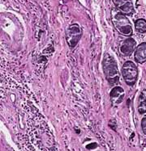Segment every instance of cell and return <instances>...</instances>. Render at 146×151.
<instances>
[{"label": "cell", "mask_w": 146, "mask_h": 151, "mask_svg": "<svg viewBox=\"0 0 146 151\" xmlns=\"http://www.w3.org/2000/svg\"><path fill=\"white\" fill-rule=\"evenodd\" d=\"M103 70L106 76V80L110 85H115L119 81V72L118 65L115 58L109 54H106L102 62Z\"/></svg>", "instance_id": "cell-1"}, {"label": "cell", "mask_w": 146, "mask_h": 151, "mask_svg": "<svg viewBox=\"0 0 146 151\" xmlns=\"http://www.w3.org/2000/svg\"><path fill=\"white\" fill-rule=\"evenodd\" d=\"M112 23L116 30L126 37H131L133 30L128 18L121 12H116L112 17Z\"/></svg>", "instance_id": "cell-2"}, {"label": "cell", "mask_w": 146, "mask_h": 151, "mask_svg": "<svg viewBox=\"0 0 146 151\" xmlns=\"http://www.w3.org/2000/svg\"><path fill=\"white\" fill-rule=\"evenodd\" d=\"M122 75L128 86H133L138 77V70L136 64L131 61L125 62L122 66Z\"/></svg>", "instance_id": "cell-3"}, {"label": "cell", "mask_w": 146, "mask_h": 151, "mask_svg": "<svg viewBox=\"0 0 146 151\" xmlns=\"http://www.w3.org/2000/svg\"><path fill=\"white\" fill-rule=\"evenodd\" d=\"M82 37V30L80 25L73 24L70 25L66 32V40L67 43L71 48H74Z\"/></svg>", "instance_id": "cell-4"}, {"label": "cell", "mask_w": 146, "mask_h": 151, "mask_svg": "<svg viewBox=\"0 0 146 151\" xmlns=\"http://www.w3.org/2000/svg\"><path fill=\"white\" fill-rule=\"evenodd\" d=\"M115 6L126 16H130L134 12V6L131 0H112Z\"/></svg>", "instance_id": "cell-5"}, {"label": "cell", "mask_w": 146, "mask_h": 151, "mask_svg": "<svg viewBox=\"0 0 146 151\" xmlns=\"http://www.w3.org/2000/svg\"><path fill=\"white\" fill-rule=\"evenodd\" d=\"M137 42L133 38L129 37L123 42L120 46V52L123 55L129 56L136 50Z\"/></svg>", "instance_id": "cell-6"}, {"label": "cell", "mask_w": 146, "mask_h": 151, "mask_svg": "<svg viewBox=\"0 0 146 151\" xmlns=\"http://www.w3.org/2000/svg\"><path fill=\"white\" fill-rule=\"evenodd\" d=\"M125 96L124 90L121 86H115L110 93V98L113 104H121Z\"/></svg>", "instance_id": "cell-7"}, {"label": "cell", "mask_w": 146, "mask_h": 151, "mask_svg": "<svg viewBox=\"0 0 146 151\" xmlns=\"http://www.w3.org/2000/svg\"><path fill=\"white\" fill-rule=\"evenodd\" d=\"M134 58L137 63L143 64L146 62V42L140 44L135 50Z\"/></svg>", "instance_id": "cell-8"}, {"label": "cell", "mask_w": 146, "mask_h": 151, "mask_svg": "<svg viewBox=\"0 0 146 151\" xmlns=\"http://www.w3.org/2000/svg\"><path fill=\"white\" fill-rule=\"evenodd\" d=\"M135 28L140 33L146 32V20L145 19H138L135 21Z\"/></svg>", "instance_id": "cell-9"}, {"label": "cell", "mask_w": 146, "mask_h": 151, "mask_svg": "<svg viewBox=\"0 0 146 151\" xmlns=\"http://www.w3.org/2000/svg\"><path fill=\"white\" fill-rule=\"evenodd\" d=\"M140 104L138 106V111L140 114H145L146 112V97L141 94L139 97Z\"/></svg>", "instance_id": "cell-10"}, {"label": "cell", "mask_w": 146, "mask_h": 151, "mask_svg": "<svg viewBox=\"0 0 146 151\" xmlns=\"http://www.w3.org/2000/svg\"><path fill=\"white\" fill-rule=\"evenodd\" d=\"M141 129L144 134L146 136V115L141 120Z\"/></svg>", "instance_id": "cell-11"}]
</instances>
